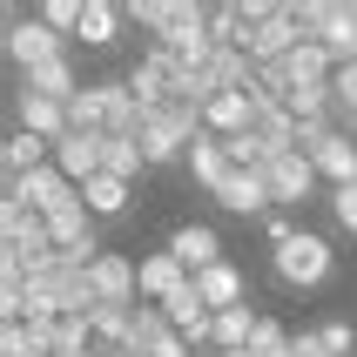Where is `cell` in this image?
<instances>
[{"mask_svg": "<svg viewBox=\"0 0 357 357\" xmlns=\"http://www.w3.org/2000/svg\"><path fill=\"white\" fill-rule=\"evenodd\" d=\"M189 283V270H182V257H169V250H155V257H142V303H169Z\"/></svg>", "mask_w": 357, "mask_h": 357, "instance_id": "obj_16", "label": "cell"}, {"mask_svg": "<svg viewBox=\"0 0 357 357\" xmlns=\"http://www.w3.org/2000/svg\"><path fill=\"white\" fill-rule=\"evenodd\" d=\"M331 263H337V257H331V243H324L317 229H297L290 243L270 250V270H277L290 290H317V283L331 277Z\"/></svg>", "mask_w": 357, "mask_h": 357, "instance_id": "obj_1", "label": "cell"}, {"mask_svg": "<svg viewBox=\"0 0 357 357\" xmlns=\"http://www.w3.org/2000/svg\"><path fill=\"white\" fill-rule=\"evenodd\" d=\"M250 337H257V310L250 303L216 310V351H250Z\"/></svg>", "mask_w": 357, "mask_h": 357, "instance_id": "obj_23", "label": "cell"}, {"mask_svg": "<svg viewBox=\"0 0 357 357\" xmlns=\"http://www.w3.org/2000/svg\"><path fill=\"white\" fill-rule=\"evenodd\" d=\"M216 209H229V216H270L277 202H270V182H263V169H229L216 189Z\"/></svg>", "mask_w": 357, "mask_h": 357, "instance_id": "obj_8", "label": "cell"}, {"mask_svg": "<svg viewBox=\"0 0 357 357\" xmlns=\"http://www.w3.org/2000/svg\"><path fill=\"white\" fill-rule=\"evenodd\" d=\"M47 162H54V142L27 135V128H14V135L0 142V169H7V189H14V182H27L34 169H47Z\"/></svg>", "mask_w": 357, "mask_h": 357, "instance_id": "obj_14", "label": "cell"}, {"mask_svg": "<svg viewBox=\"0 0 357 357\" xmlns=\"http://www.w3.org/2000/svg\"><path fill=\"white\" fill-rule=\"evenodd\" d=\"M68 54V34H54L47 20H20V27H7V61H14L20 75H34V68H47V61Z\"/></svg>", "mask_w": 357, "mask_h": 357, "instance_id": "obj_4", "label": "cell"}, {"mask_svg": "<svg viewBox=\"0 0 357 357\" xmlns=\"http://www.w3.org/2000/svg\"><path fill=\"white\" fill-rule=\"evenodd\" d=\"M189 176H196V189H209V196H216L222 189V176H229V169H236V162H229V142H216V135H202L196 149H189Z\"/></svg>", "mask_w": 357, "mask_h": 357, "instance_id": "obj_19", "label": "cell"}, {"mask_svg": "<svg viewBox=\"0 0 357 357\" xmlns=\"http://www.w3.org/2000/svg\"><path fill=\"white\" fill-rule=\"evenodd\" d=\"M216 357H257V351H216Z\"/></svg>", "mask_w": 357, "mask_h": 357, "instance_id": "obj_30", "label": "cell"}, {"mask_svg": "<svg viewBox=\"0 0 357 357\" xmlns=\"http://www.w3.org/2000/svg\"><path fill=\"white\" fill-rule=\"evenodd\" d=\"M81 202L95 209V222H115V216H128V182L121 176H95V182H81Z\"/></svg>", "mask_w": 357, "mask_h": 357, "instance_id": "obj_21", "label": "cell"}, {"mask_svg": "<svg viewBox=\"0 0 357 357\" xmlns=\"http://www.w3.org/2000/svg\"><path fill=\"white\" fill-rule=\"evenodd\" d=\"M7 196H20V202H27V209H40V216H54V209H68V202H75L81 189H75V182H68V176H61L54 162H47V169H34V176H27V182H14Z\"/></svg>", "mask_w": 357, "mask_h": 357, "instance_id": "obj_11", "label": "cell"}, {"mask_svg": "<svg viewBox=\"0 0 357 357\" xmlns=\"http://www.w3.org/2000/svg\"><path fill=\"white\" fill-rule=\"evenodd\" d=\"M142 169H149L142 142H121V135H108V162H101V176H121V182H135Z\"/></svg>", "mask_w": 357, "mask_h": 357, "instance_id": "obj_24", "label": "cell"}, {"mask_svg": "<svg viewBox=\"0 0 357 357\" xmlns=\"http://www.w3.org/2000/svg\"><path fill=\"white\" fill-rule=\"evenodd\" d=\"M250 351H257V357H277V351H290L283 324H277V317H257V337H250Z\"/></svg>", "mask_w": 357, "mask_h": 357, "instance_id": "obj_26", "label": "cell"}, {"mask_svg": "<svg viewBox=\"0 0 357 357\" xmlns=\"http://www.w3.org/2000/svg\"><path fill=\"white\" fill-rule=\"evenodd\" d=\"M47 236H54V250H101V236H95V209L88 202H68V209H54L47 216Z\"/></svg>", "mask_w": 357, "mask_h": 357, "instance_id": "obj_15", "label": "cell"}, {"mask_svg": "<svg viewBox=\"0 0 357 357\" xmlns=\"http://www.w3.org/2000/svg\"><path fill=\"white\" fill-rule=\"evenodd\" d=\"M196 290L209 297V310H236V303L250 297V283H243V270H236V263H216V270H202V277H196Z\"/></svg>", "mask_w": 357, "mask_h": 357, "instance_id": "obj_20", "label": "cell"}, {"mask_svg": "<svg viewBox=\"0 0 357 357\" xmlns=\"http://www.w3.org/2000/svg\"><path fill=\"white\" fill-rule=\"evenodd\" d=\"M263 236H270V250H277V243H290L297 229H290V216H283V209H270V216H263Z\"/></svg>", "mask_w": 357, "mask_h": 357, "instance_id": "obj_29", "label": "cell"}, {"mask_svg": "<svg viewBox=\"0 0 357 357\" xmlns=\"http://www.w3.org/2000/svg\"><path fill=\"white\" fill-rule=\"evenodd\" d=\"M317 344H324L331 357H351V351H357V331H351V324H337V317H331V324L317 331Z\"/></svg>", "mask_w": 357, "mask_h": 357, "instance_id": "obj_27", "label": "cell"}, {"mask_svg": "<svg viewBox=\"0 0 357 357\" xmlns=\"http://www.w3.org/2000/svg\"><path fill=\"white\" fill-rule=\"evenodd\" d=\"M162 317H169L182 337H189V351H196V344H216V310H209V297L196 290V277H189L176 297L162 303Z\"/></svg>", "mask_w": 357, "mask_h": 357, "instance_id": "obj_6", "label": "cell"}, {"mask_svg": "<svg viewBox=\"0 0 357 357\" xmlns=\"http://www.w3.org/2000/svg\"><path fill=\"white\" fill-rule=\"evenodd\" d=\"M121 81H128V95H135L142 108L155 115L162 101H176V88H182V68H176V54H169V47L155 40V47H149V54H142V61H135V68H128Z\"/></svg>", "mask_w": 357, "mask_h": 357, "instance_id": "obj_3", "label": "cell"}, {"mask_svg": "<svg viewBox=\"0 0 357 357\" xmlns=\"http://www.w3.org/2000/svg\"><path fill=\"white\" fill-rule=\"evenodd\" d=\"M121 20H128V7H115V0H88L81 7V47H115L121 40Z\"/></svg>", "mask_w": 357, "mask_h": 357, "instance_id": "obj_17", "label": "cell"}, {"mask_svg": "<svg viewBox=\"0 0 357 357\" xmlns=\"http://www.w3.org/2000/svg\"><path fill=\"white\" fill-rule=\"evenodd\" d=\"M101 162H108V135H61L54 142V169L75 182V189L101 176Z\"/></svg>", "mask_w": 357, "mask_h": 357, "instance_id": "obj_9", "label": "cell"}, {"mask_svg": "<svg viewBox=\"0 0 357 357\" xmlns=\"http://www.w3.org/2000/svg\"><path fill=\"white\" fill-rule=\"evenodd\" d=\"M331 216H337L344 229H357V182H344V189H331Z\"/></svg>", "mask_w": 357, "mask_h": 357, "instance_id": "obj_28", "label": "cell"}, {"mask_svg": "<svg viewBox=\"0 0 357 357\" xmlns=\"http://www.w3.org/2000/svg\"><path fill=\"white\" fill-rule=\"evenodd\" d=\"M135 351L142 357H189V337L162 317V303H135Z\"/></svg>", "mask_w": 357, "mask_h": 357, "instance_id": "obj_10", "label": "cell"}, {"mask_svg": "<svg viewBox=\"0 0 357 357\" xmlns=\"http://www.w3.org/2000/svg\"><path fill=\"white\" fill-rule=\"evenodd\" d=\"M20 88H34V95H47V101H61V108H68L88 81L75 75V61L61 54V61H47V68H34V75H20Z\"/></svg>", "mask_w": 357, "mask_h": 357, "instance_id": "obj_18", "label": "cell"}, {"mask_svg": "<svg viewBox=\"0 0 357 357\" xmlns=\"http://www.w3.org/2000/svg\"><path fill=\"white\" fill-rule=\"evenodd\" d=\"M88 277H95V297H101V303H128V310L142 303V263L115 257V250H101Z\"/></svg>", "mask_w": 357, "mask_h": 357, "instance_id": "obj_7", "label": "cell"}, {"mask_svg": "<svg viewBox=\"0 0 357 357\" xmlns=\"http://www.w3.org/2000/svg\"><path fill=\"white\" fill-rule=\"evenodd\" d=\"M14 115H20V128H27V135H40V142L75 135V128H68V108H61V101H47V95H34V88H14Z\"/></svg>", "mask_w": 357, "mask_h": 357, "instance_id": "obj_13", "label": "cell"}, {"mask_svg": "<svg viewBox=\"0 0 357 357\" xmlns=\"http://www.w3.org/2000/svg\"><path fill=\"white\" fill-rule=\"evenodd\" d=\"M169 257H182L189 277H202V270H216V263H222V236L209 229V222H182L176 236H169Z\"/></svg>", "mask_w": 357, "mask_h": 357, "instance_id": "obj_12", "label": "cell"}, {"mask_svg": "<svg viewBox=\"0 0 357 357\" xmlns=\"http://www.w3.org/2000/svg\"><path fill=\"white\" fill-rule=\"evenodd\" d=\"M263 182H270V202H277V209H297V202L317 196V162L290 149V155H277L270 169H263Z\"/></svg>", "mask_w": 357, "mask_h": 357, "instance_id": "obj_5", "label": "cell"}, {"mask_svg": "<svg viewBox=\"0 0 357 357\" xmlns=\"http://www.w3.org/2000/svg\"><path fill=\"white\" fill-rule=\"evenodd\" d=\"M331 95H337V121H344V135H357V61L331 75Z\"/></svg>", "mask_w": 357, "mask_h": 357, "instance_id": "obj_25", "label": "cell"}, {"mask_svg": "<svg viewBox=\"0 0 357 357\" xmlns=\"http://www.w3.org/2000/svg\"><path fill=\"white\" fill-rule=\"evenodd\" d=\"M324 47H331V61H337V68H351V61H357V7H351V0H337V7H331Z\"/></svg>", "mask_w": 357, "mask_h": 357, "instance_id": "obj_22", "label": "cell"}, {"mask_svg": "<svg viewBox=\"0 0 357 357\" xmlns=\"http://www.w3.org/2000/svg\"><path fill=\"white\" fill-rule=\"evenodd\" d=\"M297 155L317 162V176H331V189L357 182V135H344V128H331V121H310V128H303Z\"/></svg>", "mask_w": 357, "mask_h": 357, "instance_id": "obj_2", "label": "cell"}]
</instances>
